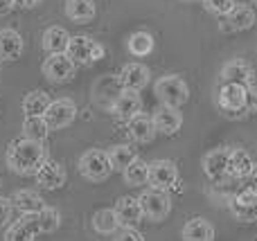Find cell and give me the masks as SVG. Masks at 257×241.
<instances>
[{
	"mask_svg": "<svg viewBox=\"0 0 257 241\" xmlns=\"http://www.w3.org/2000/svg\"><path fill=\"white\" fill-rule=\"evenodd\" d=\"M95 14H97V7H95L93 0H66V16L70 21L79 23V25L90 23Z\"/></svg>",
	"mask_w": 257,
	"mask_h": 241,
	"instance_id": "obj_25",
	"label": "cell"
},
{
	"mask_svg": "<svg viewBox=\"0 0 257 241\" xmlns=\"http://www.w3.org/2000/svg\"><path fill=\"white\" fill-rule=\"evenodd\" d=\"M154 93L160 104H165V106H176V108H181L183 104L187 102V97H190V88H187V84L178 75L160 77L154 86Z\"/></svg>",
	"mask_w": 257,
	"mask_h": 241,
	"instance_id": "obj_2",
	"label": "cell"
},
{
	"mask_svg": "<svg viewBox=\"0 0 257 241\" xmlns=\"http://www.w3.org/2000/svg\"><path fill=\"white\" fill-rule=\"evenodd\" d=\"M181 237L183 241H214V228L203 216H192L183 225Z\"/></svg>",
	"mask_w": 257,
	"mask_h": 241,
	"instance_id": "obj_21",
	"label": "cell"
},
{
	"mask_svg": "<svg viewBox=\"0 0 257 241\" xmlns=\"http://www.w3.org/2000/svg\"><path fill=\"white\" fill-rule=\"evenodd\" d=\"M122 176H124L126 185L140 187V185H145L147 180H149V162H145L142 158H136V160L122 171Z\"/></svg>",
	"mask_w": 257,
	"mask_h": 241,
	"instance_id": "obj_31",
	"label": "cell"
},
{
	"mask_svg": "<svg viewBox=\"0 0 257 241\" xmlns=\"http://www.w3.org/2000/svg\"><path fill=\"white\" fill-rule=\"evenodd\" d=\"M149 68L142 66V63H126L124 68L120 70V84L124 90H136L140 93L147 84H149Z\"/></svg>",
	"mask_w": 257,
	"mask_h": 241,
	"instance_id": "obj_17",
	"label": "cell"
},
{
	"mask_svg": "<svg viewBox=\"0 0 257 241\" xmlns=\"http://www.w3.org/2000/svg\"><path fill=\"white\" fill-rule=\"evenodd\" d=\"M201 3L205 5V9L212 14H217V16H226V14L232 12V7H235V0H201Z\"/></svg>",
	"mask_w": 257,
	"mask_h": 241,
	"instance_id": "obj_34",
	"label": "cell"
},
{
	"mask_svg": "<svg viewBox=\"0 0 257 241\" xmlns=\"http://www.w3.org/2000/svg\"><path fill=\"white\" fill-rule=\"evenodd\" d=\"M41 0H14V7L18 9H34Z\"/></svg>",
	"mask_w": 257,
	"mask_h": 241,
	"instance_id": "obj_38",
	"label": "cell"
},
{
	"mask_svg": "<svg viewBox=\"0 0 257 241\" xmlns=\"http://www.w3.org/2000/svg\"><path fill=\"white\" fill-rule=\"evenodd\" d=\"M75 66L77 63L68 57L66 52L61 54H50L43 61V75L48 81L52 84H63V81H70L75 77Z\"/></svg>",
	"mask_w": 257,
	"mask_h": 241,
	"instance_id": "obj_7",
	"label": "cell"
},
{
	"mask_svg": "<svg viewBox=\"0 0 257 241\" xmlns=\"http://www.w3.org/2000/svg\"><path fill=\"white\" fill-rule=\"evenodd\" d=\"M39 234V221L36 214H23L18 221L9 225L5 241H34Z\"/></svg>",
	"mask_w": 257,
	"mask_h": 241,
	"instance_id": "obj_18",
	"label": "cell"
},
{
	"mask_svg": "<svg viewBox=\"0 0 257 241\" xmlns=\"http://www.w3.org/2000/svg\"><path fill=\"white\" fill-rule=\"evenodd\" d=\"M217 104L223 113L228 115H237V113L246 111V86L239 84H221L217 93Z\"/></svg>",
	"mask_w": 257,
	"mask_h": 241,
	"instance_id": "obj_9",
	"label": "cell"
},
{
	"mask_svg": "<svg viewBox=\"0 0 257 241\" xmlns=\"http://www.w3.org/2000/svg\"><path fill=\"white\" fill-rule=\"evenodd\" d=\"M140 205L142 212L149 221H165L167 214L172 212V198H169L167 189H158V187H149L140 194Z\"/></svg>",
	"mask_w": 257,
	"mask_h": 241,
	"instance_id": "obj_4",
	"label": "cell"
},
{
	"mask_svg": "<svg viewBox=\"0 0 257 241\" xmlns=\"http://www.w3.org/2000/svg\"><path fill=\"white\" fill-rule=\"evenodd\" d=\"M66 54L75 63L90 66V63H97L99 59H104V48L97 43V41L90 39V36H70V43H68Z\"/></svg>",
	"mask_w": 257,
	"mask_h": 241,
	"instance_id": "obj_5",
	"label": "cell"
},
{
	"mask_svg": "<svg viewBox=\"0 0 257 241\" xmlns=\"http://www.w3.org/2000/svg\"><path fill=\"white\" fill-rule=\"evenodd\" d=\"M253 171H255V160L250 158V153L244 151V149H232L230 162H228V176H232V178H248Z\"/></svg>",
	"mask_w": 257,
	"mask_h": 241,
	"instance_id": "obj_22",
	"label": "cell"
},
{
	"mask_svg": "<svg viewBox=\"0 0 257 241\" xmlns=\"http://www.w3.org/2000/svg\"><path fill=\"white\" fill-rule=\"evenodd\" d=\"M79 171L84 178L99 183V180H106L113 171V165L108 160V153L102 149H88L84 156L79 158Z\"/></svg>",
	"mask_w": 257,
	"mask_h": 241,
	"instance_id": "obj_3",
	"label": "cell"
},
{
	"mask_svg": "<svg viewBox=\"0 0 257 241\" xmlns=\"http://www.w3.org/2000/svg\"><path fill=\"white\" fill-rule=\"evenodd\" d=\"M14 9V0H0V16L9 14Z\"/></svg>",
	"mask_w": 257,
	"mask_h": 241,
	"instance_id": "obj_39",
	"label": "cell"
},
{
	"mask_svg": "<svg viewBox=\"0 0 257 241\" xmlns=\"http://www.w3.org/2000/svg\"><path fill=\"white\" fill-rule=\"evenodd\" d=\"M246 113H257V86H246Z\"/></svg>",
	"mask_w": 257,
	"mask_h": 241,
	"instance_id": "obj_36",
	"label": "cell"
},
{
	"mask_svg": "<svg viewBox=\"0 0 257 241\" xmlns=\"http://www.w3.org/2000/svg\"><path fill=\"white\" fill-rule=\"evenodd\" d=\"M151 187L172 189L178 183V167L172 160H154L149 162V180Z\"/></svg>",
	"mask_w": 257,
	"mask_h": 241,
	"instance_id": "obj_10",
	"label": "cell"
},
{
	"mask_svg": "<svg viewBox=\"0 0 257 241\" xmlns=\"http://www.w3.org/2000/svg\"><path fill=\"white\" fill-rule=\"evenodd\" d=\"M12 214H14L12 198L0 196V228H7V223L12 221Z\"/></svg>",
	"mask_w": 257,
	"mask_h": 241,
	"instance_id": "obj_35",
	"label": "cell"
},
{
	"mask_svg": "<svg viewBox=\"0 0 257 241\" xmlns=\"http://www.w3.org/2000/svg\"><path fill=\"white\" fill-rule=\"evenodd\" d=\"M50 133V126L45 122L43 115H32V117H25L23 122V138L27 140H36V142H43Z\"/></svg>",
	"mask_w": 257,
	"mask_h": 241,
	"instance_id": "obj_28",
	"label": "cell"
},
{
	"mask_svg": "<svg viewBox=\"0 0 257 241\" xmlns=\"http://www.w3.org/2000/svg\"><path fill=\"white\" fill-rule=\"evenodd\" d=\"M115 216L120 228H136L142 219H145V212H142L140 198L136 196H122L115 203Z\"/></svg>",
	"mask_w": 257,
	"mask_h": 241,
	"instance_id": "obj_12",
	"label": "cell"
},
{
	"mask_svg": "<svg viewBox=\"0 0 257 241\" xmlns=\"http://www.w3.org/2000/svg\"><path fill=\"white\" fill-rule=\"evenodd\" d=\"M50 95L45 93V90H32L30 95H25V99H23V111H25L27 117L32 115H43L45 111H48L50 106Z\"/></svg>",
	"mask_w": 257,
	"mask_h": 241,
	"instance_id": "obj_27",
	"label": "cell"
},
{
	"mask_svg": "<svg viewBox=\"0 0 257 241\" xmlns=\"http://www.w3.org/2000/svg\"><path fill=\"white\" fill-rule=\"evenodd\" d=\"M12 203L16 210H21L23 214H36V212L43 210V198L36 192H30V189H21L12 196Z\"/></svg>",
	"mask_w": 257,
	"mask_h": 241,
	"instance_id": "obj_26",
	"label": "cell"
},
{
	"mask_svg": "<svg viewBox=\"0 0 257 241\" xmlns=\"http://www.w3.org/2000/svg\"><path fill=\"white\" fill-rule=\"evenodd\" d=\"M108 160L113 165V171H124L133 160H136V149H131L128 144H115V147L108 149Z\"/></svg>",
	"mask_w": 257,
	"mask_h": 241,
	"instance_id": "obj_29",
	"label": "cell"
},
{
	"mask_svg": "<svg viewBox=\"0 0 257 241\" xmlns=\"http://www.w3.org/2000/svg\"><path fill=\"white\" fill-rule=\"evenodd\" d=\"M115 241H145V237L136 228H122V232L115 237Z\"/></svg>",
	"mask_w": 257,
	"mask_h": 241,
	"instance_id": "obj_37",
	"label": "cell"
},
{
	"mask_svg": "<svg viewBox=\"0 0 257 241\" xmlns=\"http://www.w3.org/2000/svg\"><path fill=\"white\" fill-rule=\"evenodd\" d=\"M255 25V9L246 3H237L230 14L223 16V32H244Z\"/></svg>",
	"mask_w": 257,
	"mask_h": 241,
	"instance_id": "obj_13",
	"label": "cell"
},
{
	"mask_svg": "<svg viewBox=\"0 0 257 241\" xmlns=\"http://www.w3.org/2000/svg\"><path fill=\"white\" fill-rule=\"evenodd\" d=\"M45 160H48V149L43 147V142H36V140L21 138L16 142H12V147L7 151V165L12 167V171H16L21 176L36 174V169Z\"/></svg>",
	"mask_w": 257,
	"mask_h": 241,
	"instance_id": "obj_1",
	"label": "cell"
},
{
	"mask_svg": "<svg viewBox=\"0 0 257 241\" xmlns=\"http://www.w3.org/2000/svg\"><path fill=\"white\" fill-rule=\"evenodd\" d=\"M230 147L212 149L203 156V174L214 183H223L228 178V162H230Z\"/></svg>",
	"mask_w": 257,
	"mask_h": 241,
	"instance_id": "obj_8",
	"label": "cell"
},
{
	"mask_svg": "<svg viewBox=\"0 0 257 241\" xmlns=\"http://www.w3.org/2000/svg\"><path fill=\"white\" fill-rule=\"evenodd\" d=\"M253 77H255V70L248 61L244 59H232L228 61L226 66L221 68V84H239V86H250L253 84Z\"/></svg>",
	"mask_w": 257,
	"mask_h": 241,
	"instance_id": "obj_11",
	"label": "cell"
},
{
	"mask_svg": "<svg viewBox=\"0 0 257 241\" xmlns=\"http://www.w3.org/2000/svg\"><path fill=\"white\" fill-rule=\"evenodd\" d=\"M23 36L12 27L0 30V61H18L23 54Z\"/></svg>",
	"mask_w": 257,
	"mask_h": 241,
	"instance_id": "obj_19",
	"label": "cell"
},
{
	"mask_svg": "<svg viewBox=\"0 0 257 241\" xmlns=\"http://www.w3.org/2000/svg\"><path fill=\"white\" fill-rule=\"evenodd\" d=\"M126 131L131 135L133 142H140V144H147L156 138V124H154V117L151 115H145V113H138L133 115L131 120H126Z\"/></svg>",
	"mask_w": 257,
	"mask_h": 241,
	"instance_id": "obj_16",
	"label": "cell"
},
{
	"mask_svg": "<svg viewBox=\"0 0 257 241\" xmlns=\"http://www.w3.org/2000/svg\"><path fill=\"white\" fill-rule=\"evenodd\" d=\"M232 214L241 221L257 219V189H244L237 194L232 201Z\"/></svg>",
	"mask_w": 257,
	"mask_h": 241,
	"instance_id": "obj_23",
	"label": "cell"
},
{
	"mask_svg": "<svg viewBox=\"0 0 257 241\" xmlns=\"http://www.w3.org/2000/svg\"><path fill=\"white\" fill-rule=\"evenodd\" d=\"M36 221H39V232L50 234V232H57L59 230V225H61V214H59L57 207L43 205V210L36 212Z\"/></svg>",
	"mask_w": 257,
	"mask_h": 241,
	"instance_id": "obj_32",
	"label": "cell"
},
{
	"mask_svg": "<svg viewBox=\"0 0 257 241\" xmlns=\"http://www.w3.org/2000/svg\"><path fill=\"white\" fill-rule=\"evenodd\" d=\"M154 36L149 34V32H133L131 36H128V52L133 54V57H147V54L154 52Z\"/></svg>",
	"mask_w": 257,
	"mask_h": 241,
	"instance_id": "obj_30",
	"label": "cell"
},
{
	"mask_svg": "<svg viewBox=\"0 0 257 241\" xmlns=\"http://www.w3.org/2000/svg\"><path fill=\"white\" fill-rule=\"evenodd\" d=\"M253 5H257V0H253Z\"/></svg>",
	"mask_w": 257,
	"mask_h": 241,
	"instance_id": "obj_40",
	"label": "cell"
},
{
	"mask_svg": "<svg viewBox=\"0 0 257 241\" xmlns=\"http://www.w3.org/2000/svg\"><path fill=\"white\" fill-rule=\"evenodd\" d=\"M43 117H45V122H48L50 131H61V129H66V126H70L72 122H75L77 106H75L72 99H66V97L52 99L50 106H48V111L43 113Z\"/></svg>",
	"mask_w": 257,
	"mask_h": 241,
	"instance_id": "obj_6",
	"label": "cell"
},
{
	"mask_svg": "<svg viewBox=\"0 0 257 241\" xmlns=\"http://www.w3.org/2000/svg\"><path fill=\"white\" fill-rule=\"evenodd\" d=\"M154 124H156V131L163 135H174L181 131L183 126V113L178 111L176 106H158L154 111Z\"/></svg>",
	"mask_w": 257,
	"mask_h": 241,
	"instance_id": "obj_14",
	"label": "cell"
},
{
	"mask_svg": "<svg viewBox=\"0 0 257 241\" xmlns=\"http://www.w3.org/2000/svg\"><path fill=\"white\" fill-rule=\"evenodd\" d=\"M41 43H43V50L50 54H61L68 50V43H70V34H68L63 27L59 25H52L48 27V30L43 32V39H41Z\"/></svg>",
	"mask_w": 257,
	"mask_h": 241,
	"instance_id": "obj_24",
	"label": "cell"
},
{
	"mask_svg": "<svg viewBox=\"0 0 257 241\" xmlns=\"http://www.w3.org/2000/svg\"><path fill=\"white\" fill-rule=\"evenodd\" d=\"M140 111H142V97L136 90H122L115 97V102H113V113H115V117H120V120H124V122L131 120L133 115H138Z\"/></svg>",
	"mask_w": 257,
	"mask_h": 241,
	"instance_id": "obj_20",
	"label": "cell"
},
{
	"mask_svg": "<svg viewBox=\"0 0 257 241\" xmlns=\"http://www.w3.org/2000/svg\"><path fill=\"white\" fill-rule=\"evenodd\" d=\"M93 228L97 230L99 234H113L117 228H120L117 216H115V210H99V212H95Z\"/></svg>",
	"mask_w": 257,
	"mask_h": 241,
	"instance_id": "obj_33",
	"label": "cell"
},
{
	"mask_svg": "<svg viewBox=\"0 0 257 241\" xmlns=\"http://www.w3.org/2000/svg\"><path fill=\"white\" fill-rule=\"evenodd\" d=\"M34 176H36V183H39L43 189H50V192L66 185V169H63L59 162L50 160V158L36 169Z\"/></svg>",
	"mask_w": 257,
	"mask_h": 241,
	"instance_id": "obj_15",
	"label": "cell"
}]
</instances>
